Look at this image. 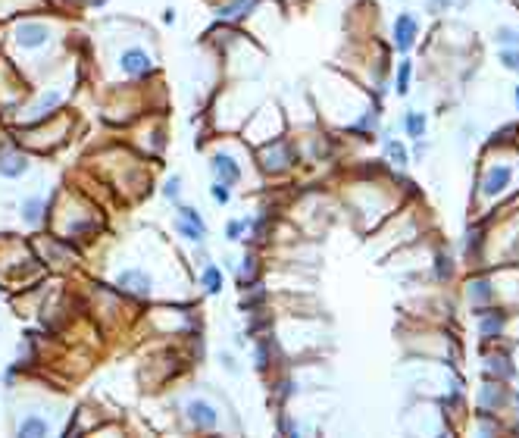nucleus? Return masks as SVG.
I'll list each match as a JSON object with an SVG mask.
<instances>
[{"label":"nucleus","mask_w":519,"mask_h":438,"mask_svg":"<svg viewBox=\"0 0 519 438\" xmlns=\"http://www.w3.org/2000/svg\"><path fill=\"white\" fill-rule=\"evenodd\" d=\"M254 273V257H244V275Z\"/></svg>","instance_id":"obj_30"},{"label":"nucleus","mask_w":519,"mask_h":438,"mask_svg":"<svg viewBox=\"0 0 519 438\" xmlns=\"http://www.w3.org/2000/svg\"><path fill=\"white\" fill-rule=\"evenodd\" d=\"M16 41L22 44V47H28V50H38V47H44V44L50 41V29L44 22H22L16 29Z\"/></svg>","instance_id":"obj_5"},{"label":"nucleus","mask_w":519,"mask_h":438,"mask_svg":"<svg viewBox=\"0 0 519 438\" xmlns=\"http://www.w3.org/2000/svg\"><path fill=\"white\" fill-rule=\"evenodd\" d=\"M185 413H188V423L197 425V429H216V423H219L216 410H213L206 400H191Z\"/></svg>","instance_id":"obj_9"},{"label":"nucleus","mask_w":519,"mask_h":438,"mask_svg":"<svg viewBox=\"0 0 519 438\" xmlns=\"http://www.w3.org/2000/svg\"><path fill=\"white\" fill-rule=\"evenodd\" d=\"M435 269H438V279H450V275H454V260H450L447 254H438Z\"/></svg>","instance_id":"obj_24"},{"label":"nucleus","mask_w":519,"mask_h":438,"mask_svg":"<svg viewBox=\"0 0 519 438\" xmlns=\"http://www.w3.org/2000/svg\"><path fill=\"white\" fill-rule=\"evenodd\" d=\"M219 360H222V366H225V369H229V373H238L235 360H231V357H229V354H222V357H219Z\"/></svg>","instance_id":"obj_29"},{"label":"nucleus","mask_w":519,"mask_h":438,"mask_svg":"<svg viewBox=\"0 0 519 438\" xmlns=\"http://www.w3.org/2000/svg\"><path fill=\"white\" fill-rule=\"evenodd\" d=\"M516 407H519V391H516Z\"/></svg>","instance_id":"obj_32"},{"label":"nucleus","mask_w":519,"mask_h":438,"mask_svg":"<svg viewBox=\"0 0 519 438\" xmlns=\"http://www.w3.org/2000/svg\"><path fill=\"white\" fill-rule=\"evenodd\" d=\"M175 229H179L181 238H188V241H194V244L206 241V222L194 206H179V213H175Z\"/></svg>","instance_id":"obj_1"},{"label":"nucleus","mask_w":519,"mask_h":438,"mask_svg":"<svg viewBox=\"0 0 519 438\" xmlns=\"http://www.w3.org/2000/svg\"><path fill=\"white\" fill-rule=\"evenodd\" d=\"M385 150L388 156H391V163H397V166H406V160H410V154H406V147L400 141H394V138L385 135Z\"/></svg>","instance_id":"obj_21"},{"label":"nucleus","mask_w":519,"mask_h":438,"mask_svg":"<svg viewBox=\"0 0 519 438\" xmlns=\"http://www.w3.org/2000/svg\"><path fill=\"white\" fill-rule=\"evenodd\" d=\"M394 47L400 50V54H410L413 44H416V35H419V19L413 16V13H400L397 19H394Z\"/></svg>","instance_id":"obj_2"},{"label":"nucleus","mask_w":519,"mask_h":438,"mask_svg":"<svg viewBox=\"0 0 519 438\" xmlns=\"http://www.w3.org/2000/svg\"><path fill=\"white\" fill-rule=\"evenodd\" d=\"M504 323H506L504 310H485V307L479 310V335L481 338H500L504 335Z\"/></svg>","instance_id":"obj_10"},{"label":"nucleus","mask_w":519,"mask_h":438,"mask_svg":"<svg viewBox=\"0 0 519 438\" xmlns=\"http://www.w3.org/2000/svg\"><path fill=\"white\" fill-rule=\"evenodd\" d=\"M256 0H231V3H225L222 10H219V16L222 19H241L244 13H247V6H254Z\"/></svg>","instance_id":"obj_22"},{"label":"nucleus","mask_w":519,"mask_h":438,"mask_svg":"<svg viewBox=\"0 0 519 438\" xmlns=\"http://www.w3.org/2000/svg\"><path fill=\"white\" fill-rule=\"evenodd\" d=\"M47 429H50V425H47V419H41V416H25L22 419V423H19V435H25V438H38V435H47Z\"/></svg>","instance_id":"obj_17"},{"label":"nucleus","mask_w":519,"mask_h":438,"mask_svg":"<svg viewBox=\"0 0 519 438\" xmlns=\"http://www.w3.org/2000/svg\"><path fill=\"white\" fill-rule=\"evenodd\" d=\"M506 400V385L500 379H491L479 388V410L481 413H494L497 407H504Z\"/></svg>","instance_id":"obj_6"},{"label":"nucleus","mask_w":519,"mask_h":438,"mask_svg":"<svg viewBox=\"0 0 519 438\" xmlns=\"http://www.w3.org/2000/svg\"><path fill=\"white\" fill-rule=\"evenodd\" d=\"M44 206H47V200H44V197H28L22 204V219L28 225H38L44 219Z\"/></svg>","instance_id":"obj_16"},{"label":"nucleus","mask_w":519,"mask_h":438,"mask_svg":"<svg viewBox=\"0 0 519 438\" xmlns=\"http://www.w3.org/2000/svg\"><path fill=\"white\" fill-rule=\"evenodd\" d=\"M497 63L506 69V72L519 75V47H500L497 50Z\"/></svg>","instance_id":"obj_20"},{"label":"nucleus","mask_w":519,"mask_h":438,"mask_svg":"<svg viewBox=\"0 0 519 438\" xmlns=\"http://www.w3.org/2000/svg\"><path fill=\"white\" fill-rule=\"evenodd\" d=\"M116 285L122 288L125 294H135V298H147L154 291V282L144 269H125V273L116 275Z\"/></svg>","instance_id":"obj_4"},{"label":"nucleus","mask_w":519,"mask_h":438,"mask_svg":"<svg viewBox=\"0 0 519 438\" xmlns=\"http://www.w3.org/2000/svg\"><path fill=\"white\" fill-rule=\"evenodd\" d=\"M491 294H494L491 279H472V282H469V288H466V298H469V304L475 307V313H479L481 307H488Z\"/></svg>","instance_id":"obj_11"},{"label":"nucleus","mask_w":519,"mask_h":438,"mask_svg":"<svg viewBox=\"0 0 519 438\" xmlns=\"http://www.w3.org/2000/svg\"><path fill=\"white\" fill-rule=\"evenodd\" d=\"M244 229H247V219H229V222H225V238H229V241H238Z\"/></svg>","instance_id":"obj_23"},{"label":"nucleus","mask_w":519,"mask_h":438,"mask_svg":"<svg viewBox=\"0 0 519 438\" xmlns=\"http://www.w3.org/2000/svg\"><path fill=\"white\" fill-rule=\"evenodd\" d=\"M179 194H181V179H179V175H172V179L163 185V197H166V200H179Z\"/></svg>","instance_id":"obj_25"},{"label":"nucleus","mask_w":519,"mask_h":438,"mask_svg":"<svg viewBox=\"0 0 519 438\" xmlns=\"http://www.w3.org/2000/svg\"><path fill=\"white\" fill-rule=\"evenodd\" d=\"M410 79H413V63L404 60L397 66V79H394V91L404 97V94H410Z\"/></svg>","instance_id":"obj_19"},{"label":"nucleus","mask_w":519,"mask_h":438,"mask_svg":"<svg viewBox=\"0 0 519 438\" xmlns=\"http://www.w3.org/2000/svg\"><path fill=\"white\" fill-rule=\"evenodd\" d=\"M404 135L413 138V141H419V138L425 135V116L419 110H406L404 113Z\"/></svg>","instance_id":"obj_14"},{"label":"nucleus","mask_w":519,"mask_h":438,"mask_svg":"<svg viewBox=\"0 0 519 438\" xmlns=\"http://www.w3.org/2000/svg\"><path fill=\"white\" fill-rule=\"evenodd\" d=\"M200 285H204L206 294H219L222 291V273H219L213 263H206L204 273H200Z\"/></svg>","instance_id":"obj_15"},{"label":"nucleus","mask_w":519,"mask_h":438,"mask_svg":"<svg viewBox=\"0 0 519 438\" xmlns=\"http://www.w3.org/2000/svg\"><path fill=\"white\" fill-rule=\"evenodd\" d=\"M485 369L494 375V379H500V382H510L513 375H516V369H513L510 357H488V360H485Z\"/></svg>","instance_id":"obj_13"},{"label":"nucleus","mask_w":519,"mask_h":438,"mask_svg":"<svg viewBox=\"0 0 519 438\" xmlns=\"http://www.w3.org/2000/svg\"><path fill=\"white\" fill-rule=\"evenodd\" d=\"M229 197H231L229 185H222V181H216V185H213V200H216V204H229Z\"/></svg>","instance_id":"obj_27"},{"label":"nucleus","mask_w":519,"mask_h":438,"mask_svg":"<svg viewBox=\"0 0 519 438\" xmlns=\"http://www.w3.org/2000/svg\"><path fill=\"white\" fill-rule=\"evenodd\" d=\"M431 6H435L431 13H441V10H447V6H454V0H431Z\"/></svg>","instance_id":"obj_28"},{"label":"nucleus","mask_w":519,"mask_h":438,"mask_svg":"<svg viewBox=\"0 0 519 438\" xmlns=\"http://www.w3.org/2000/svg\"><path fill=\"white\" fill-rule=\"evenodd\" d=\"M210 169H213V175H216V181H222V185H238L241 181V166H238L231 156H225V154H213V160H210Z\"/></svg>","instance_id":"obj_7"},{"label":"nucleus","mask_w":519,"mask_h":438,"mask_svg":"<svg viewBox=\"0 0 519 438\" xmlns=\"http://www.w3.org/2000/svg\"><path fill=\"white\" fill-rule=\"evenodd\" d=\"M28 169V160L22 154H0V175L3 179H19Z\"/></svg>","instance_id":"obj_12"},{"label":"nucleus","mask_w":519,"mask_h":438,"mask_svg":"<svg viewBox=\"0 0 519 438\" xmlns=\"http://www.w3.org/2000/svg\"><path fill=\"white\" fill-rule=\"evenodd\" d=\"M491 41L497 44V47H519V29H513V25H497Z\"/></svg>","instance_id":"obj_18"},{"label":"nucleus","mask_w":519,"mask_h":438,"mask_svg":"<svg viewBox=\"0 0 519 438\" xmlns=\"http://www.w3.org/2000/svg\"><path fill=\"white\" fill-rule=\"evenodd\" d=\"M119 66H122V72L129 79H141V75H147L154 69V60H150V54L144 47H129L119 56Z\"/></svg>","instance_id":"obj_3"},{"label":"nucleus","mask_w":519,"mask_h":438,"mask_svg":"<svg viewBox=\"0 0 519 438\" xmlns=\"http://www.w3.org/2000/svg\"><path fill=\"white\" fill-rule=\"evenodd\" d=\"M510 181H513L510 166H491L485 172V179H481V191H485L488 197H497V194H504L506 188H510Z\"/></svg>","instance_id":"obj_8"},{"label":"nucleus","mask_w":519,"mask_h":438,"mask_svg":"<svg viewBox=\"0 0 519 438\" xmlns=\"http://www.w3.org/2000/svg\"><path fill=\"white\" fill-rule=\"evenodd\" d=\"M56 104H60V94H47V97H44L41 104H38V110H35V119L47 116V113H50V106H56Z\"/></svg>","instance_id":"obj_26"},{"label":"nucleus","mask_w":519,"mask_h":438,"mask_svg":"<svg viewBox=\"0 0 519 438\" xmlns=\"http://www.w3.org/2000/svg\"><path fill=\"white\" fill-rule=\"evenodd\" d=\"M513 100H516V110H519V85H516V91H513Z\"/></svg>","instance_id":"obj_31"}]
</instances>
